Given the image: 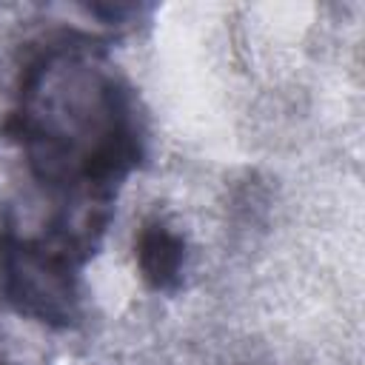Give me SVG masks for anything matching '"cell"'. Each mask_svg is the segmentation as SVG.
I'll use <instances>...</instances> for the list:
<instances>
[{
    "label": "cell",
    "instance_id": "6da1fadb",
    "mask_svg": "<svg viewBox=\"0 0 365 365\" xmlns=\"http://www.w3.org/2000/svg\"><path fill=\"white\" fill-rule=\"evenodd\" d=\"M145 154V114L108 43L77 29L34 40L0 117V294L34 311L80 302Z\"/></svg>",
    "mask_w": 365,
    "mask_h": 365
},
{
    "label": "cell",
    "instance_id": "7a4b0ae2",
    "mask_svg": "<svg viewBox=\"0 0 365 365\" xmlns=\"http://www.w3.org/2000/svg\"><path fill=\"white\" fill-rule=\"evenodd\" d=\"M134 259L143 282L157 294H174L185 271V237L160 214L143 220L134 237Z\"/></svg>",
    "mask_w": 365,
    "mask_h": 365
}]
</instances>
